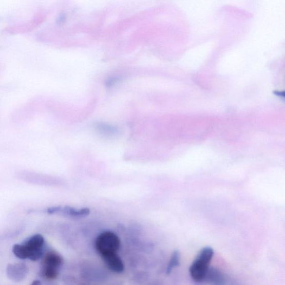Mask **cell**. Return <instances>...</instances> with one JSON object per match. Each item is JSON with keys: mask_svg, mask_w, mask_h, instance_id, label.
Returning <instances> with one entry per match:
<instances>
[{"mask_svg": "<svg viewBox=\"0 0 285 285\" xmlns=\"http://www.w3.org/2000/svg\"><path fill=\"white\" fill-rule=\"evenodd\" d=\"M214 255V250L211 247H205L198 254L189 268L190 276L197 283H202Z\"/></svg>", "mask_w": 285, "mask_h": 285, "instance_id": "6da1fadb", "label": "cell"}, {"mask_svg": "<svg viewBox=\"0 0 285 285\" xmlns=\"http://www.w3.org/2000/svg\"><path fill=\"white\" fill-rule=\"evenodd\" d=\"M120 238L111 231L103 232L96 238V249L99 255L101 256L117 253L121 248Z\"/></svg>", "mask_w": 285, "mask_h": 285, "instance_id": "7a4b0ae2", "label": "cell"}, {"mask_svg": "<svg viewBox=\"0 0 285 285\" xmlns=\"http://www.w3.org/2000/svg\"><path fill=\"white\" fill-rule=\"evenodd\" d=\"M22 243L27 251L28 258L32 261L41 259L45 253V239L41 234H36L27 238Z\"/></svg>", "mask_w": 285, "mask_h": 285, "instance_id": "3957f363", "label": "cell"}, {"mask_svg": "<svg viewBox=\"0 0 285 285\" xmlns=\"http://www.w3.org/2000/svg\"><path fill=\"white\" fill-rule=\"evenodd\" d=\"M28 273V267L24 263L9 264L6 268V275L11 280L14 282L24 280Z\"/></svg>", "mask_w": 285, "mask_h": 285, "instance_id": "277c9868", "label": "cell"}, {"mask_svg": "<svg viewBox=\"0 0 285 285\" xmlns=\"http://www.w3.org/2000/svg\"><path fill=\"white\" fill-rule=\"evenodd\" d=\"M103 260L109 270L115 273L120 274L124 271L123 260L117 253L106 254L101 256Z\"/></svg>", "mask_w": 285, "mask_h": 285, "instance_id": "5b68a950", "label": "cell"}, {"mask_svg": "<svg viewBox=\"0 0 285 285\" xmlns=\"http://www.w3.org/2000/svg\"><path fill=\"white\" fill-rule=\"evenodd\" d=\"M64 262L62 256L54 251H50L44 254L42 257V265L59 270Z\"/></svg>", "mask_w": 285, "mask_h": 285, "instance_id": "8992f818", "label": "cell"}, {"mask_svg": "<svg viewBox=\"0 0 285 285\" xmlns=\"http://www.w3.org/2000/svg\"><path fill=\"white\" fill-rule=\"evenodd\" d=\"M226 281V277L221 271L215 268L210 267L202 283L218 285L225 284Z\"/></svg>", "mask_w": 285, "mask_h": 285, "instance_id": "52a82bcc", "label": "cell"}, {"mask_svg": "<svg viewBox=\"0 0 285 285\" xmlns=\"http://www.w3.org/2000/svg\"><path fill=\"white\" fill-rule=\"evenodd\" d=\"M94 128L98 134L106 137H113L118 134V129L115 126L102 122L97 123Z\"/></svg>", "mask_w": 285, "mask_h": 285, "instance_id": "ba28073f", "label": "cell"}, {"mask_svg": "<svg viewBox=\"0 0 285 285\" xmlns=\"http://www.w3.org/2000/svg\"><path fill=\"white\" fill-rule=\"evenodd\" d=\"M60 213L72 217H84L88 216L90 213L88 208H76L70 206L61 207Z\"/></svg>", "mask_w": 285, "mask_h": 285, "instance_id": "9c48e42d", "label": "cell"}, {"mask_svg": "<svg viewBox=\"0 0 285 285\" xmlns=\"http://www.w3.org/2000/svg\"><path fill=\"white\" fill-rule=\"evenodd\" d=\"M180 260L181 254L180 251L178 250H175L172 255L170 261L167 266L166 270L167 275H170L172 271H173L175 268L180 266Z\"/></svg>", "mask_w": 285, "mask_h": 285, "instance_id": "30bf717a", "label": "cell"}, {"mask_svg": "<svg viewBox=\"0 0 285 285\" xmlns=\"http://www.w3.org/2000/svg\"><path fill=\"white\" fill-rule=\"evenodd\" d=\"M59 270L49 267H44L42 270V275L49 280L56 279L59 275Z\"/></svg>", "mask_w": 285, "mask_h": 285, "instance_id": "8fae6325", "label": "cell"}, {"mask_svg": "<svg viewBox=\"0 0 285 285\" xmlns=\"http://www.w3.org/2000/svg\"><path fill=\"white\" fill-rule=\"evenodd\" d=\"M62 206H55L48 208L46 210V212L49 214H55L60 213Z\"/></svg>", "mask_w": 285, "mask_h": 285, "instance_id": "7c38bea8", "label": "cell"}]
</instances>
